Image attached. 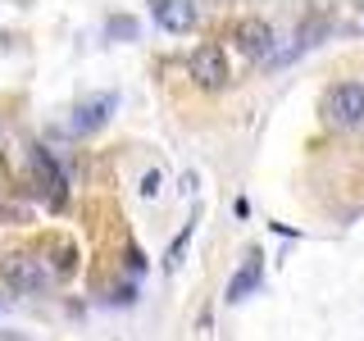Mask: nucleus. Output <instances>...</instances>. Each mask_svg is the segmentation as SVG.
Wrapping results in <instances>:
<instances>
[{
    "mask_svg": "<svg viewBox=\"0 0 364 341\" xmlns=\"http://www.w3.org/2000/svg\"><path fill=\"white\" fill-rule=\"evenodd\" d=\"M0 278H5V287L14 296H41L50 287V273H46V264L32 259V255H9L5 269H0Z\"/></svg>",
    "mask_w": 364,
    "mask_h": 341,
    "instance_id": "obj_2",
    "label": "nucleus"
},
{
    "mask_svg": "<svg viewBox=\"0 0 364 341\" xmlns=\"http://www.w3.org/2000/svg\"><path fill=\"white\" fill-rule=\"evenodd\" d=\"M328 128H360L364 123V82H333L318 100Z\"/></svg>",
    "mask_w": 364,
    "mask_h": 341,
    "instance_id": "obj_1",
    "label": "nucleus"
},
{
    "mask_svg": "<svg viewBox=\"0 0 364 341\" xmlns=\"http://www.w3.org/2000/svg\"><path fill=\"white\" fill-rule=\"evenodd\" d=\"M273 41H278V37H273V28L264 18H242V23H237V45H242L246 60H269Z\"/></svg>",
    "mask_w": 364,
    "mask_h": 341,
    "instance_id": "obj_4",
    "label": "nucleus"
},
{
    "mask_svg": "<svg viewBox=\"0 0 364 341\" xmlns=\"http://www.w3.org/2000/svg\"><path fill=\"white\" fill-rule=\"evenodd\" d=\"M259 287V264H255V255H250V264L246 269H237L232 273V282H228V301H242L246 291H255Z\"/></svg>",
    "mask_w": 364,
    "mask_h": 341,
    "instance_id": "obj_8",
    "label": "nucleus"
},
{
    "mask_svg": "<svg viewBox=\"0 0 364 341\" xmlns=\"http://www.w3.org/2000/svg\"><path fill=\"white\" fill-rule=\"evenodd\" d=\"M187 73H191V82L205 87V91H219L228 87V77H232V68H228V55H223V45H200L196 55H191V64H187Z\"/></svg>",
    "mask_w": 364,
    "mask_h": 341,
    "instance_id": "obj_3",
    "label": "nucleus"
},
{
    "mask_svg": "<svg viewBox=\"0 0 364 341\" xmlns=\"http://www.w3.org/2000/svg\"><path fill=\"white\" fill-rule=\"evenodd\" d=\"M119 105V96L114 91H105V96H96V100H87V105H77L73 109V119H68V128H73L77 136H87V132H96L100 123L109 119V109Z\"/></svg>",
    "mask_w": 364,
    "mask_h": 341,
    "instance_id": "obj_6",
    "label": "nucleus"
},
{
    "mask_svg": "<svg viewBox=\"0 0 364 341\" xmlns=\"http://www.w3.org/2000/svg\"><path fill=\"white\" fill-rule=\"evenodd\" d=\"M109 37H136V23L123 18V14H114L109 18Z\"/></svg>",
    "mask_w": 364,
    "mask_h": 341,
    "instance_id": "obj_9",
    "label": "nucleus"
},
{
    "mask_svg": "<svg viewBox=\"0 0 364 341\" xmlns=\"http://www.w3.org/2000/svg\"><path fill=\"white\" fill-rule=\"evenodd\" d=\"M32 164H37V173H41V182L55 191V196H64V168L50 159V151L46 146H32Z\"/></svg>",
    "mask_w": 364,
    "mask_h": 341,
    "instance_id": "obj_7",
    "label": "nucleus"
},
{
    "mask_svg": "<svg viewBox=\"0 0 364 341\" xmlns=\"http://www.w3.org/2000/svg\"><path fill=\"white\" fill-rule=\"evenodd\" d=\"M141 191H146V196H155V191H159V173H146L141 178Z\"/></svg>",
    "mask_w": 364,
    "mask_h": 341,
    "instance_id": "obj_10",
    "label": "nucleus"
},
{
    "mask_svg": "<svg viewBox=\"0 0 364 341\" xmlns=\"http://www.w3.org/2000/svg\"><path fill=\"white\" fill-rule=\"evenodd\" d=\"M196 18H200L196 0H155V23L164 32H191Z\"/></svg>",
    "mask_w": 364,
    "mask_h": 341,
    "instance_id": "obj_5",
    "label": "nucleus"
}]
</instances>
